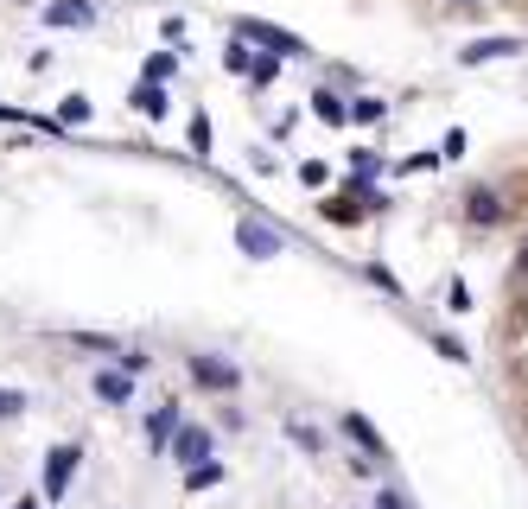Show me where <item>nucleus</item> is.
<instances>
[{"label":"nucleus","instance_id":"f257e3e1","mask_svg":"<svg viewBox=\"0 0 528 509\" xmlns=\"http://www.w3.org/2000/svg\"><path fill=\"white\" fill-rule=\"evenodd\" d=\"M236 39H242V45H261L268 58H312V45H306V39H293L287 26H268V20H242V26H236Z\"/></svg>","mask_w":528,"mask_h":509},{"label":"nucleus","instance_id":"f03ea898","mask_svg":"<svg viewBox=\"0 0 528 509\" xmlns=\"http://www.w3.org/2000/svg\"><path fill=\"white\" fill-rule=\"evenodd\" d=\"M77 465H83L77 446H51L45 452V478H39V503H58L70 490V478H77Z\"/></svg>","mask_w":528,"mask_h":509},{"label":"nucleus","instance_id":"7ed1b4c3","mask_svg":"<svg viewBox=\"0 0 528 509\" xmlns=\"http://www.w3.org/2000/svg\"><path fill=\"white\" fill-rule=\"evenodd\" d=\"M185 370H191V382H198V389H210V395H236V389H242V370H236V363H223V357H191Z\"/></svg>","mask_w":528,"mask_h":509},{"label":"nucleus","instance_id":"20e7f679","mask_svg":"<svg viewBox=\"0 0 528 509\" xmlns=\"http://www.w3.org/2000/svg\"><path fill=\"white\" fill-rule=\"evenodd\" d=\"M236 242H242V255H255V261H274L287 242H280V230H268V223H255V217H242L236 223Z\"/></svg>","mask_w":528,"mask_h":509},{"label":"nucleus","instance_id":"39448f33","mask_svg":"<svg viewBox=\"0 0 528 509\" xmlns=\"http://www.w3.org/2000/svg\"><path fill=\"white\" fill-rule=\"evenodd\" d=\"M516 51H522V39H516V32H509V39H471V45H459V64H471V70H478V64L516 58Z\"/></svg>","mask_w":528,"mask_h":509},{"label":"nucleus","instance_id":"423d86ee","mask_svg":"<svg viewBox=\"0 0 528 509\" xmlns=\"http://www.w3.org/2000/svg\"><path fill=\"white\" fill-rule=\"evenodd\" d=\"M45 26H64V32L96 26V0H51V7H45Z\"/></svg>","mask_w":528,"mask_h":509},{"label":"nucleus","instance_id":"0eeeda50","mask_svg":"<svg viewBox=\"0 0 528 509\" xmlns=\"http://www.w3.org/2000/svg\"><path fill=\"white\" fill-rule=\"evenodd\" d=\"M172 433H179V401H160V408H153V420H147V452H153V459L172 446Z\"/></svg>","mask_w":528,"mask_h":509},{"label":"nucleus","instance_id":"6e6552de","mask_svg":"<svg viewBox=\"0 0 528 509\" xmlns=\"http://www.w3.org/2000/svg\"><path fill=\"white\" fill-rule=\"evenodd\" d=\"M465 223H478V230H490V223H503V198H497L490 185H478V191L465 198Z\"/></svg>","mask_w":528,"mask_h":509},{"label":"nucleus","instance_id":"1a4fd4ad","mask_svg":"<svg viewBox=\"0 0 528 509\" xmlns=\"http://www.w3.org/2000/svg\"><path fill=\"white\" fill-rule=\"evenodd\" d=\"M166 452H172L179 465H198V459H210V433H198V427H179Z\"/></svg>","mask_w":528,"mask_h":509},{"label":"nucleus","instance_id":"9d476101","mask_svg":"<svg viewBox=\"0 0 528 509\" xmlns=\"http://www.w3.org/2000/svg\"><path fill=\"white\" fill-rule=\"evenodd\" d=\"M344 433H350V446H363V452H369V459H389V446H382V433L369 427V420H363L357 408L344 414Z\"/></svg>","mask_w":528,"mask_h":509},{"label":"nucleus","instance_id":"9b49d317","mask_svg":"<svg viewBox=\"0 0 528 509\" xmlns=\"http://www.w3.org/2000/svg\"><path fill=\"white\" fill-rule=\"evenodd\" d=\"M128 395H134V376H121V370H96V401H109V408H128Z\"/></svg>","mask_w":528,"mask_h":509},{"label":"nucleus","instance_id":"f8f14e48","mask_svg":"<svg viewBox=\"0 0 528 509\" xmlns=\"http://www.w3.org/2000/svg\"><path fill=\"white\" fill-rule=\"evenodd\" d=\"M134 115H153V121H160L166 115V83H134Z\"/></svg>","mask_w":528,"mask_h":509},{"label":"nucleus","instance_id":"ddd939ff","mask_svg":"<svg viewBox=\"0 0 528 509\" xmlns=\"http://www.w3.org/2000/svg\"><path fill=\"white\" fill-rule=\"evenodd\" d=\"M312 115H319L325 128H344V121H350V102L331 96V90H319V96H312Z\"/></svg>","mask_w":528,"mask_h":509},{"label":"nucleus","instance_id":"4468645a","mask_svg":"<svg viewBox=\"0 0 528 509\" xmlns=\"http://www.w3.org/2000/svg\"><path fill=\"white\" fill-rule=\"evenodd\" d=\"M210 484H223V465H217V459L185 465V490H210Z\"/></svg>","mask_w":528,"mask_h":509},{"label":"nucleus","instance_id":"2eb2a0df","mask_svg":"<svg viewBox=\"0 0 528 509\" xmlns=\"http://www.w3.org/2000/svg\"><path fill=\"white\" fill-rule=\"evenodd\" d=\"M172 70H179V58H172V51H147V64H140V83H166Z\"/></svg>","mask_w":528,"mask_h":509},{"label":"nucleus","instance_id":"dca6fc26","mask_svg":"<svg viewBox=\"0 0 528 509\" xmlns=\"http://www.w3.org/2000/svg\"><path fill=\"white\" fill-rule=\"evenodd\" d=\"M287 440H293V446H306L312 459L325 452V433H319V427H306V420H287Z\"/></svg>","mask_w":528,"mask_h":509},{"label":"nucleus","instance_id":"f3484780","mask_svg":"<svg viewBox=\"0 0 528 509\" xmlns=\"http://www.w3.org/2000/svg\"><path fill=\"white\" fill-rule=\"evenodd\" d=\"M350 172H357V185H369L382 172V153L376 147H357V153H350Z\"/></svg>","mask_w":528,"mask_h":509},{"label":"nucleus","instance_id":"a211bd4d","mask_svg":"<svg viewBox=\"0 0 528 509\" xmlns=\"http://www.w3.org/2000/svg\"><path fill=\"white\" fill-rule=\"evenodd\" d=\"M70 344H83V350H102V357H121V344L109 338V331H70Z\"/></svg>","mask_w":528,"mask_h":509},{"label":"nucleus","instance_id":"6ab92c4d","mask_svg":"<svg viewBox=\"0 0 528 509\" xmlns=\"http://www.w3.org/2000/svg\"><path fill=\"white\" fill-rule=\"evenodd\" d=\"M58 121H64V128H83V121H90V96H64L58 102Z\"/></svg>","mask_w":528,"mask_h":509},{"label":"nucleus","instance_id":"aec40b11","mask_svg":"<svg viewBox=\"0 0 528 509\" xmlns=\"http://www.w3.org/2000/svg\"><path fill=\"white\" fill-rule=\"evenodd\" d=\"M389 115V102H376V96H357L350 102V121H382Z\"/></svg>","mask_w":528,"mask_h":509},{"label":"nucleus","instance_id":"412c9836","mask_svg":"<svg viewBox=\"0 0 528 509\" xmlns=\"http://www.w3.org/2000/svg\"><path fill=\"white\" fill-rule=\"evenodd\" d=\"M223 64H230L236 77H249V70H255V58H249V45H242V39H230V51H223Z\"/></svg>","mask_w":528,"mask_h":509},{"label":"nucleus","instance_id":"4be33fe9","mask_svg":"<svg viewBox=\"0 0 528 509\" xmlns=\"http://www.w3.org/2000/svg\"><path fill=\"white\" fill-rule=\"evenodd\" d=\"M465 147H471V140H465V128H452L446 140H439V160H465Z\"/></svg>","mask_w":528,"mask_h":509},{"label":"nucleus","instance_id":"5701e85b","mask_svg":"<svg viewBox=\"0 0 528 509\" xmlns=\"http://www.w3.org/2000/svg\"><path fill=\"white\" fill-rule=\"evenodd\" d=\"M191 153H210V115H191Z\"/></svg>","mask_w":528,"mask_h":509},{"label":"nucleus","instance_id":"b1692460","mask_svg":"<svg viewBox=\"0 0 528 509\" xmlns=\"http://www.w3.org/2000/svg\"><path fill=\"white\" fill-rule=\"evenodd\" d=\"M274 70H280V58H255V70H249V83H255V90H268V83H274Z\"/></svg>","mask_w":528,"mask_h":509},{"label":"nucleus","instance_id":"393cba45","mask_svg":"<svg viewBox=\"0 0 528 509\" xmlns=\"http://www.w3.org/2000/svg\"><path fill=\"white\" fill-rule=\"evenodd\" d=\"M147 363H153L147 350H128V344H121V376H140V370H147Z\"/></svg>","mask_w":528,"mask_h":509},{"label":"nucleus","instance_id":"a878e982","mask_svg":"<svg viewBox=\"0 0 528 509\" xmlns=\"http://www.w3.org/2000/svg\"><path fill=\"white\" fill-rule=\"evenodd\" d=\"M13 414H26V395L20 389H0V420H13Z\"/></svg>","mask_w":528,"mask_h":509},{"label":"nucleus","instance_id":"bb28decb","mask_svg":"<svg viewBox=\"0 0 528 509\" xmlns=\"http://www.w3.org/2000/svg\"><path fill=\"white\" fill-rule=\"evenodd\" d=\"M446 306H452V312L471 306V287H465V280H452V287H446Z\"/></svg>","mask_w":528,"mask_h":509},{"label":"nucleus","instance_id":"cd10ccee","mask_svg":"<svg viewBox=\"0 0 528 509\" xmlns=\"http://www.w3.org/2000/svg\"><path fill=\"white\" fill-rule=\"evenodd\" d=\"M433 350H439V357H452V363H465V344L459 338H433Z\"/></svg>","mask_w":528,"mask_h":509},{"label":"nucleus","instance_id":"c85d7f7f","mask_svg":"<svg viewBox=\"0 0 528 509\" xmlns=\"http://www.w3.org/2000/svg\"><path fill=\"white\" fill-rule=\"evenodd\" d=\"M376 509H408V497H401V490H382V497H376Z\"/></svg>","mask_w":528,"mask_h":509},{"label":"nucleus","instance_id":"c756f323","mask_svg":"<svg viewBox=\"0 0 528 509\" xmlns=\"http://www.w3.org/2000/svg\"><path fill=\"white\" fill-rule=\"evenodd\" d=\"M13 509H45V503H39V497H20V503H13Z\"/></svg>","mask_w":528,"mask_h":509},{"label":"nucleus","instance_id":"7c9ffc66","mask_svg":"<svg viewBox=\"0 0 528 509\" xmlns=\"http://www.w3.org/2000/svg\"><path fill=\"white\" fill-rule=\"evenodd\" d=\"M522 280H528V249H522Z\"/></svg>","mask_w":528,"mask_h":509},{"label":"nucleus","instance_id":"2f4dec72","mask_svg":"<svg viewBox=\"0 0 528 509\" xmlns=\"http://www.w3.org/2000/svg\"><path fill=\"white\" fill-rule=\"evenodd\" d=\"M452 7H478V0H452Z\"/></svg>","mask_w":528,"mask_h":509}]
</instances>
